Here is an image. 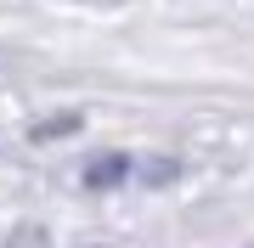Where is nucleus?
Returning <instances> with one entry per match:
<instances>
[{
  "label": "nucleus",
  "instance_id": "nucleus-1",
  "mask_svg": "<svg viewBox=\"0 0 254 248\" xmlns=\"http://www.w3.org/2000/svg\"><path fill=\"white\" fill-rule=\"evenodd\" d=\"M6 248H46V237H40V231H34V226H28V231H17V237H11Z\"/></svg>",
  "mask_w": 254,
  "mask_h": 248
}]
</instances>
